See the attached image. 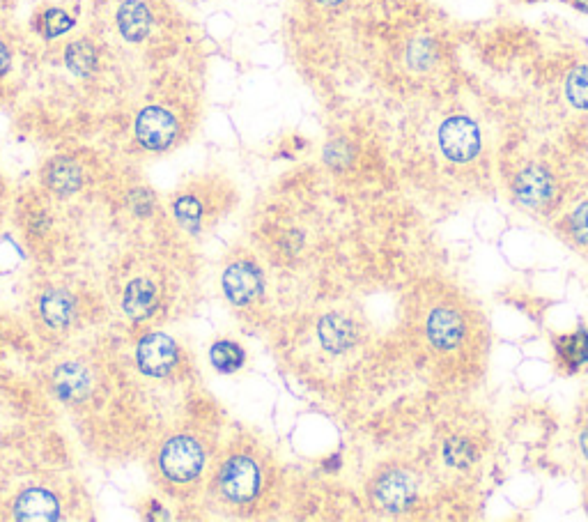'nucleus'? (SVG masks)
Returning <instances> with one entry per match:
<instances>
[{"label": "nucleus", "mask_w": 588, "mask_h": 522, "mask_svg": "<svg viewBox=\"0 0 588 522\" xmlns=\"http://www.w3.org/2000/svg\"><path fill=\"white\" fill-rule=\"evenodd\" d=\"M221 490L228 500L244 504L253 500L260 490V470L249 456H237L226 463L221 472Z\"/></svg>", "instance_id": "nucleus-3"}, {"label": "nucleus", "mask_w": 588, "mask_h": 522, "mask_svg": "<svg viewBox=\"0 0 588 522\" xmlns=\"http://www.w3.org/2000/svg\"><path fill=\"white\" fill-rule=\"evenodd\" d=\"M317 336H320V343L324 350L340 355V352H347L357 343V325L347 318L340 316V313H329L320 320L317 325Z\"/></svg>", "instance_id": "nucleus-11"}, {"label": "nucleus", "mask_w": 588, "mask_h": 522, "mask_svg": "<svg viewBox=\"0 0 588 522\" xmlns=\"http://www.w3.org/2000/svg\"><path fill=\"white\" fill-rule=\"evenodd\" d=\"M159 465L168 479L184 483L198 477L205 465V454L193 437L180 435L168 440L166 447L161 449Z\"/></svg>", "instance_id": "nucleus-1"}, {"label": "nucleus", "mask_w": 588, "mask_h": 522, "mask_svg": "<svg viewBox=\"0 0 588 522\" xmlns=\"http://www.w3.org/2000/svg\"><path fill=\"white\" fill-rule=\"evenodd\" d=\"M579 444H582V451H584V456L588 458V428H586V431L582 433V437H579Z\"/></svg>", "instance_id": "nucleus-26"}, {"label": "nucleus", "mask_w": 588, "mask_h": 522, "mask_svg": "<svg viewBox=\"0 0 588 522\" xmlns=\"http://www.w3.org/2000/svg\"><path fill=\"white\" fill-rule=\"evenodd\" d=\"M72 26L74 19L69 17L65 10H56V7H53V10H46L40 19V30L44 37H58L67 33Z\"/></svg>", "instance_id": "nucleus-23"}, {"label": "nucleus", "mask_w": 588, "mask_h": 522, "mask_svg": "<svg viewBox=\"0 0 588 522\" xmlns=\"http://www.w3.org/2000/svg\"><path fill=\"white\" fill-rule=\"evenodd\" d=\"M53 387L63 401L81 403L90 391V375L81 364L69 362L58 366L56 375H53Z\"/></svg>", "instance_id": "nucleus-13"}, {"label": "nucleus", "mask_w": 588, "mask_h": 522, "mask_svg": "<svg viewBox=\"0 0 588 522\" xmlns=\"http://www.w3.org/2000/svg\"><path fill=\"white\" fill-rule=\"evenodd\" d=\"M570 230H572V237H575L579 244H586L588 247V203H582L575 212H572Z\"/></svg>", "instance_id": "nucleus-24"}, {"label": "nucleus", "mask_w": 588, "mask_h": 522, "mask_svg": "<svg viewBox=\"0 0 588 522\" xmlns=\"http://www.w3.org/2000/svg\"><path fill=\"white\" fill-rule=\"evenodd\" d=\"M464 336L462 316L451 306H437L428 318V339L439 350L458 348Z\"/></svg>", "instance_id": "nucleus-8"}, {"label": "nucleus", "mask_w": 588, "mask_h": 522, "mask_svg": "<svg viewBox=\"0 0 588 522\" xmlns=\"http://www.w3.org/2000/svg\"><path fill=\"white\" fill-rule=\"evenodd\" d=\"M14 518L23 522H44V520H58L60 518V506L58 500L49 490L42 488H30L26 493L19 495V500L14 502Z\"/></svg>", "instance_id": "nucleus-10"}, {"label": "nucleus", "mask_w": 588, "mask_h": 522, "mask_svg": "<svg viewBox=\"0 0 588 522\" xmlns=\"http://www.w3.org/2000/svg\"><path fill=\"white\" fill-rule=\"evenodd\" d=\"M46 184L58 194H69L81 187V168L69 159H56L46 168Z\"/></svg>", "instance_id": "nucleus-17"}, {"label": "nucleus", "mask_w": 588, "mask_h": 522, "mask_svg": "<svg viewBox=\"0 0 588 522\" xmlns=\"http://www.w3.org/2000/svg\"><path fill=\"white\" fill-rule=\"evenodd\" d=\"M157 304H159L157 288H154V283L147 279L131 281L125 290V297H122V309H125V313L131 320L150 318L152 313L157 311Z\"/></svg>", "instance_id": "nucleus-12"}, {"label": "nucleus", "mask_w": 588, "mask_h": 522, "mask_svg": "<svg viewBox=\"0 0 588 522\" xmlns=\"http://www.w3.org/2000/svg\"><path fill=\"white\" fill-rule=\"evenodd\" d=\"M65 63L76 76H88L97 65V53L88 42H74L67 46Z\"/></svg>", "instance_id": "nucleus-20"}, {"label": "nucleus", "mask_w": 588, "mask_h": 522, "mask_svg": "<svg viewBox=\"0 0 588 522\" xmlns=\"http://www.w3.org/2000/svg\"><path fill=\"white\" fill-rule=\"evenodd\" d=\"M566 97L575 109L588 111V65L572 69L566 81Z\"/></svg>", "instance_id": "nucleus-21"}, {"label": "nucleus", "mask_w": 588, "mask_h": 522, "mask_svg": "<svg viewBox=\"0 0 588 522\" xmlns=\"http://www.w3.org/2000/svg\"><path fill=\"white\" fill-rule=\"evenodd\" d=\"M210 359H212V364H214L216 371L232 373V371H237V368L244 364V350L239 348L237 343L219 341V343L212 345Z\"/></svg>", "instance_id": "nucleus-19"}, {"label": "nucleus", "mask_w": 588, "mask_h": 522, "mask_svg": "<svg viewBox=\"0 0 588 522\" xmlns=\"http://www.w3.org/2000/svg\"><path fill=\"white\" fill-rule=\"evenodd\" d=\"M150 10L141 0H125L118 10V28L125 40L141 42L150 33Z\"/></svg>", "instance_id": "nucleus-14"}, {"label": "nucleus", "mask_w": 588, "mask_h": 522, "mask_svg": "<svg viewBox=\"0 0 588 522\" xmlns=\"http://www.w3.org/2000/svg\"><path fill=\"white\" fill-rule=\"evenodd\" d=\"M515 196L526 207H540L554 196V182L545 168L529 166L515 178Z\"/></svg>", "instance_id": "nucleus-9"}, {"label": "nucleus", "mask_w": 588, "mask_h": 522, "mask_svg": "<svg viewBox=\"0 0 588 522\" xmlns=\"http://www.w3.org/2000/svg\"><path fill=\"white\" fill-rule=\"evenodd\" d=\"M375 497L386 511L400 513V511H407L409 506H412L414 497H416V486H414V481H412V477H409V474L389 472L377 481Z\"/></svg>", "instance_id": "nucleus-7"}, {"label": "nucleus", "mask_w": 588, "mask_h": 522, "mask_svg": "<svg viewBox=\"0 0 588 522\" xmlns=\"http://www.w3.org/2000/svg\"><path fill=\"white\" fill-rule=\"evenodd\" d=\"M136 362L150 378H166L177 366V345L166 334H147L138 341Z\"/></svg>", "instance_id": "nucleus-5"}, {"label": "nucleus", "mask_w": 588, "mask_h": 522, "mask_svg": "<svg viewBox=\"0 0 588 522\" xmlns=\"http://www.w3.org/2000/svg\"><path fill=\"white\" fill-rule=\"evenodd\" d=\"M556 355L559 362L568 368V371H577L588 364V332L586 329H577L575 334L559 336L554 341Z\"/></svg>", "instance_id": "nucleus-15"}, {"label": "nucleus", "mask_w": 588, "mask_h": 522, "mask_svg": "<svg viewBox=\"0 0 588 522\" xmlns=\"http://www.w3.org/2000/svg\"><path fill=\"white\" fill-rule=\"evenodd\" d=\"M175 217L180 221V226L189 233H198L200 217H203V207L193 196H182L175 203Z\"/></svg>", "instance_id": "nucleus-22"}, {"label": "nucleus", "mask_w": 588, "mask_h": 522, "mask_svg": "<svg viewBox=\"0 0 588 522\" xmlns=\"http://www.w3.org/2000/svg\"><path fill=\"white\" fill-rule=\"evenodd\" d=\"M439 148L455 164L471 161L481 152V129L474 120L453 115L439 127Z\"/></svg>", "instance_id": "nucleus-2"}, {"label": "nucleus", "mask_w": 588, "mask_h": 522, "mask_svg": "<svg viewBox=\"0 0 588 522\" xmlns=\"http://www.w3.org/2000/svg\"><path fill=\"white\" fill-rule=\"evenodd\" d=\"M317 3H322V5H338V3H343V0H317Z\"/></svg>", "instance_id": "nucleus-27"}, {"label": "nucleus", "mask_w": 588, "mask_h": 522, "mask_svg": "<svg viewBox=\"0 0 588 522\" xmlns=\"http://www.w3.org/2000/svg\"><path fill=\"white\" fill-rule=\"evenodd\" d=\"M476 447L471 444L467 437H448L444 442V460L455 470H467L476 463Z\"/></svg>", "instance_id": "nucleus-18"}, {"label": "nucleus", "mask_w": 588, "mask_h": 522, "mask_svg": "<svg viewBox=\"0 0 588 522\" xmlns=\"http://www.w3.org/2000/svg\"><path fill=\"white\" fill-rule=\"evenodd\" d=\"M134 132L147 150H166L177 136V120L161 106H147L138 113Z\"/></svg>", "instance_id": "nucleus-4"}, {"label": "nucleus", "mask_w": 588, "mask_h": 522, "mask_svg": "<svg viewBox=\"0 0 588 522\" xmlns=\"http://www.w3.org/2000/svg\"><path fill=\"white\" fill-rule=\"evenodd\" d=\"M40 311L46 325L53 329H63L74 318V299L65 290H51V293L42 297Z\"/></svg>", "instance_id": "nucleus-16"}, {"label": "nucleus", "mask_w": 588, "mask_h": 522, "mask_svg": "<svg viewBox=\"0 0 588 522\" xmlns=\"http://www.w3.org/2000/svg\"><path fill=\"white\" fill-rule=\"evenodd\" d=\"M10 63H12L10 51H7V46L0 42V76H3L7 69H10Z\"/></svg>", "instance_id": "nucleus-25"}, {"label": "nucleus", "mask_w": 588, "mask_h": 522, "mask_svg": "<svg viewBox=\"0 0 588 522\" xmlns=\"http://www.w3.org/2000/svg\"><path fill=\"white\" fill-rule=\"evenodd\" d=\"M223 290L232 304L244 306L258 297L262 290V276L251 263H232L223 274Z\"/></svg>", "instance_id": "nucleus-6"}]
</instances>
